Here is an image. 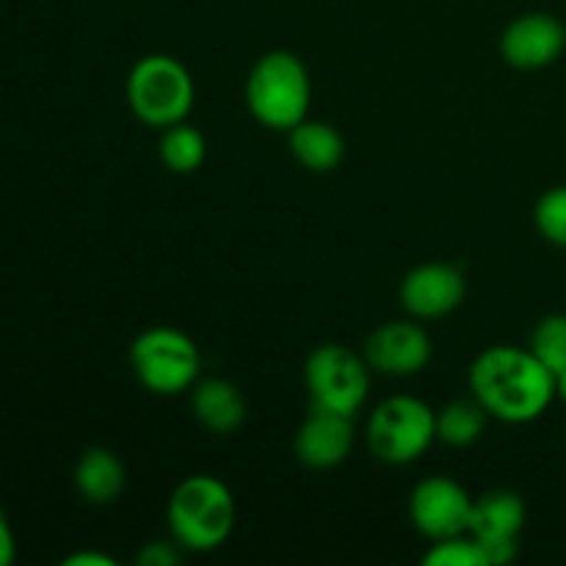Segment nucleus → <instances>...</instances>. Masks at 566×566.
I'll return each mask as SVG.
<instances>
[{
  "label": "nucleus",
  "instance_id": "11",
  "mask_svg": "<svg viewBox=\"0 0 566 566\" xmlns=\"http://www.w3.org/2000/svg\"><path fill=\"white\" fill-rule=\"evenodd\" d=\"M566 25L545 11H531L509 22L501 36V55L514 70H545L562 59Z\"/></svg>",
  "mask_w": 566,
  "mask_h": 566
},
{
  "label": "nucleus",
  "instance_id": "10",
  "mask_svg": "<svg viewBox=\"0 0 566 566\" xmlns=\"http://www.w3.org/2000/svg\"><path fill=\"white\" fill-rule=\"evenodd\" d=\"M365 363L374 374L385 376H415L429 365L431 340L426 329L412 321H387L376 326L365 340Z\"/></svg>",
  "mask_w": 566,
  "mask_h": 566
},
{
  "label": "nucleus",
  "instance_id": "5",
  "mask_svg": "<svg viewBox=\"0 0 566 566\" xmlns=\"http://www.w3.org/2000/svg\"><path fill=\"white\" fill-rule=\"evenodd\" d=\"M130 368L142 387L155 396H177L197 385L202 357L186 332L153 326L133 340Z\"/></svg>",
  "mask_w": 566,
  "mask_h": 566
},
{
  "label": "nucleus",
  "instance_id": "8",
  "mask_svg": "<svg viewBox=\"0 0 566 566\" xmlns=\"http://www.w3.org/2000/svg\"><path fill=\"white\" fill-rule=\"evenodd\" d=\"M470 514H473V497L448 475H431L420 481L409 495V520L431 542L468 534Z\"/></svg>",
  "mask_w": 566,
  "mask_h": 566
},
{
  "label": "nucleus",
  "instance_id": "19",
  "mask_svg": "<svg viewBox=\"0 0 566 566\" xmlns=\"http://www.w3.org/2000/svg\"><path fill=\"white\" fill-rule=\"evenodd\" d=\"M528 348L553 376L566 370V315L556 313L542 318L531 332Z\"/></svg>",
  "mask_w": 566,
  "mask_h": 566
},
{
  "label": "nucleus",
  "instance_id": "12",
  "mask_svg": "<svg viewBox=\"0 0 566 566\" xmlns=\"http://www.w3.org/2000/svg\"><path fill=\"white\" fill-rule=\"evenodd\" d=\"M464 274L457 265L423 263L401 282V304L415 318H446L464 302Z\"/></svg>",
  "mask_w": 566,
  "mask_h": 566
},
{
  "label": "nucleus",
  "instance_id": "17",
  "mask_svg": "<svg viewBox=\"0 0 566 566\" xmlns=\"http://www.w3.org/2000/svg\"><path fill=\"white\" fill-rule=\"evenodd\" d=\"M486 409L475 398H457L437 412V440L451 448H468L484 434Z\"/></svg>",
  "mask_w": 566,
  "mask_h": 566
},
{
  "label": "nucleus",
  "instance_id": "20",
  "mask_svg": "<svg viewBox=\"0 0 566 566\" xmlns=\"http://www.w3.org/2000/svg\"><path fill=\"white\" fill-rule=\"evenodd\" d=\"M426 566H490L484 547L470 534L448 536V539L431 542L429 553L423 556Z\"/></svg>",
  "mask_w": 566,
  "mask_h": 566
},
{
  "label": "nucleus",
  "instance_id": "23",
  "mask_svg": "<svg viewBox=\"0 0 566 566\" xmlns=\"http://www.w3.org/2000/svg\"><path fill=\"white\" fill-rule=\"evenodd\" d=\"M14 553H17L14 534H11L9 520H6L3 509H0V566L14 562Z\"/></svg>",
  "mask_w": 566,
  "mask_h": 566
},
{
  "label": "nucleus",
  "instance_id": "6",
  "mask_svg": "<svg viewBox=\"0 0 566 566\" xmlns=\"http://www.w3.org/2000/svg\"><path fill=\"white\" fill-rule=\"evenodd\" d=\"M437 440V412L415 396H392L368 420V446L385 464H412Z\"/></svg>",
  "mask_w": 566,
  "mask_h": 566
},
{
  "label": "nucleus",
  "instance_id": "4",
  "mask_svg": "<svg viewBox=\"0 0 566 566\" xmlns=\"http://www.w3.org/2000/svg\"><path fill=\"white\" fill-rule=\"evenodd\" d=\"M127 103L136 119L149 127L166 130L186 122L193 108L191 72L171 55H144L127 75Z\"/></svg>",
  "mask_w": 566,
  "mask_h": 566
},
{
  "label": "nucleus",
  "instance_id": "24",
  "mask_svg": "<svg viewBox=\"0 0 566 566\" xmlns=\"http://www.w3.org/2000/svg\"><path fill=\"white\" fill-rule=\"evenodd\" d=\"M66 566H116V562L105 553H75V556L64 558Z\"/></svg>",
  "mask_w": 566,
  "mask_h": 566
},
{
  "label": "nucleus",
  "instance_id": "2",
  "mask_svg": "<svg viewBox=\"0 0 566 566\" xmlns=\"http://www.w3.org/2000/svg\"><path fill=\"white\" fill-rule=\"evenodd\" d=\"M238 506L230 486L216 475H188L175 486L166 506L171 539L191 553L219 551L235 528Z\"/></svg>",
  "mask_w": 566,
  "mask_h": 566
},
{
  "label": "nucleus",
  "instance_id": "16",
  "mask_svg": "<svg viewBox=\"0 0 566 566\" xmlns=\"http://www.w3.org/2000/svg\"><path fill=\"white\" fill-rule=\"evenodd\" d=\"M287 144H291V153L296 158V164L310 171H318V175L337 169L343 155H346L343 136L335 127L326 125V122H298L296 127L287 130Z\"/></svg>",
  "mask_w": 566,
  "mask_h": 566
},
{
  "label": "nucleus",
  "instance_id": "9",
  "mask_svg": "<svg viewBox=\"0 0 566 566\" xmlns=\"http://www.w3.org/2000/svg\"><path fill=\"white\" fill-rule=\"evenodd\" d=\"M525 517L528 509L517 492L492 490L475 497L468 534L484 547L490 566L512 564L517 558V539L525 528Z\"/></svg>",
  "mask_w": 566,
  "mask_h": 566
},
{
  "label": "nucleus",
  "instance_id": "22",
  "mask_svg": "<svg viewBox=\"0 0 566 566\" xmlns=\"http://www.w3.org/2000/svg\"><path fill=\"white\" fill-rule=\"evenodd\" d=\"M180 551L175 539L171 542H147L138 553V564L142 566H175L180 562Z\"/></svg>",
  "mask_w": 566,
  "mask_h": 566
},
{
  "label": "nucleus",
  "instance_id": "13",
  "mask_svg": "<svg viewBox=\"0 0 566 566\" xmlns=\"http://www.w3.org/2000/svg\"><path fill=\"white\" fill-rule=\"evenodd\" d=\"M296 457L310 470H332L348 459L354 448L352 415L315 409L296 431Z\"/></svg>",
  "mask_w": 566,
  "mask_h": 566
},
{
  "label": "nucleus",
  "instance_id": "25",
  "mask_svg": "<svg viewBox=\"0 0 566 566\" xmlns=\"http://www.w3.org/2000/svg\"><path fill=\"white\" fill-rule=\"evenodd\" d=\"M556 398H558V401L566 403V370L556 374Z\"/></svg>",
  "mask_w": 566,
  "mask_h": 566
},
{
  "label": "nucleus",
  "instance_id": "14",
  "mask_svg": "<svg viewBox=\"0 0 566 566\" xmlns=\"http://www.w3.org/2000/svg\"><path fill=\"white\" fill-rule=\"evenodd\" d=\"M193 418L213 434H232L247 420V401L227 379H205L193 387Z\"/></svg>",
  "mask_w": 566,
  "mask_h": 566
},
{
  "label": "nucleus",
  "instance_id": "21",
  "mask_svg": "<svg viewBox=\"0 0 566 566\" xmlns=\"http://www.w3.org/2000/svg\"><path fill=\"white\" fill-rule=\"evenodd\" d=\"M534 224L553 247L566 249V186L547 188L534 208Z\"/></svg>",
  "mask_w": 566,
  "mask_h": 566
},
{
  "label": "nucleus",
  "instance_id": "1",
  "mask_svg": "<svg viewBox=\"0 0 566 566\" xmlns=\"http://www.w3.org/2000/svg\"><path fill=\"white\" fill-rule=\"evenodd\" d=\"M470 390L486 415L503 423H531L556 401V376L531 348L492 346L470 368Z\"/></svg>",
  "mask_w": 566,
  "mask_h": 566
},
{
  "label": "nucleus",
  "instance_id": "7",
  "mask_svg": "<svg viewBox=\"0 0 566 566\" xmlns=\"http://www.w3.org/2000/svg\"><path fill=\"white\" fill-rule=\"evenodd\" d=\"M310 401L315 409L352 415L363 409L370 390V365L340 343L318 346L304 363Z\"/></svg>",
  "mask_w": 566,
  "mask_h": 566
},
{
  "label": "nucleus",
  "instance_id": "15",
  "mask_svg": "<svg viewBox=\"0 0 566 566\" xmlns=\"http://www.w3.org/2000/svg\"><path fill=\"white\" fill-rule=\"evenodd\" d=\"M127 473L122 459L108 448H88L75 468V486L83 501L94 506L114 503L125 492Z\"/></svg>",
  "mask_w": 566,
  "mask_h": 566
},
{
  "label": "nucleus",
  "instance_id": "3",
  "mask_svg": "<svg viewBox=\"0 0 566 566\" xmlns=\"http://www.w3.org/2000/svg\"><path fill=\"white\" fill-rule=\"evenodd\" d=\"M310 97V72L298 55L271 50L254 61L247 77V105L263 127L282 133L296 127L307 119Z\"/></svg>",
  "mask_w": 566,
  "mask_h": 566
},
{
  "label": "nucleus",
  "instance_id": "18",
  "mask_svg": "<svg viewBox=\"0 0 566 566\" xmlns=\"http://www.w3.org/2000/svg\"><path fill=\"white\" fill-rule=\"evenodd\" d=\"M208 155V144L197 127L177 122V125L166 127L164 138H160V160L175 175H191L205 164Z\"/></svg>",
  "mask_w": 566,
  "mask_h": 566
}]
</instances>
